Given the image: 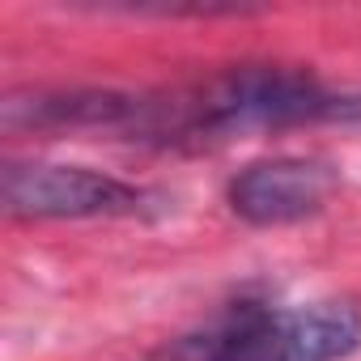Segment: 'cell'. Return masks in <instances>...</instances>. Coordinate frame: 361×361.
<instances>
[{
  "instance_id": "obj_2",
  "label": "cell",
  "mask_w": 361,
  "mask_h": 361,
  "mask_svg": "<svg viewBox=\"0 0 361 361\" xmlns=\"http://www.w3.org/2000/svg\"><path fill=\"white\" fill-rule=\"evenodd\" d=\"M361 348V306L353 298L264 302L234 298L200 327L166 340L153 361H348Z\"/></svg>"
},
{
  "instance_id": "obj_4",
  "label": "cell",
  "mask_w": 361,
  "mask_h": 361,
  "mask_svg": "<svg viewBox=\"0 0 361 361\" xmlns=\"http://www.w3.org/2000/svg\"><path fill=\"white\" fill-rule=\"evenodd\" d=\"M340 183L323 157H264L230 178V209L247 226H293L314 217Z\"/></svg>"
},
{
  "instance_id": "obj_3",
  "label": "cell",
  "mask_w": 361,
  "mask_h": 361,
  "mask_svg": "<svg viewBox=\"0 0 361 361\" xmlns=\"http://www.w3.org/2000/svg\"><path fill=\"white\" fill-rule=\"evenodd\" d=\"M0 200H5V213L18 221H94V217H132L145 209L149 196L90 166L9 161Z\"/></svg>"
},
{
  "instance_id": "obj_1",
  "label": "cell",
  "mask_w": 361,
  "mask_h": 361,
  "mask_svg": "<svg viewBox=\"0 0 361 361\" xmlns=\"http://www.w3.org/2000/svg\"><path fill=\"white\" fill-rule=\"evenodd\" d=\"M302 123H361V94L331 90L289 64H238L166 94H140L128 140L192 149L238 132Z\"/></svg>"
},
{
  "instance_id": "obj_5",
  "label": "cell",
  "mask_w": 361,
  "mask_h": 361,
  "mask_svg": "<svg viewBox=\"0 0 361 361\" xmlns=\"http://www.w3.org/2000/svg\"><path fill=\"white\" fill-rule=\"evenodd\" d=\"M140 94L123 90H39L5 98L9 132H115L128 136Z\"/></svg>"
}]
</instances>
